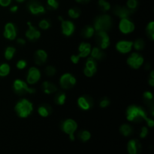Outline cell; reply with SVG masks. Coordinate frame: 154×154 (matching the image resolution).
<instances>
[{
	"instance_id": "cell-41",
	"label": "cell",
	"mask_w": 154,
	"mask_h": 154,
	"mask_svg": "<svg viewBox=\"0 0 154 154\" xmlns=\"http://www.w3.org/2000/svg\"><path fill=\"white\" fill-rule=\"evenodd\" d=\"M148 134V127L143 126L141 128V131H140V137L141 138H145Z\"/></svg>"
},
{
	"instance_id": "cell-11",
	"label": "cell",
	"mask_w": 154,
	"mask_h": 154,
	"mask_svg": "<svg viewBox=\"0 0 154 154\" xmlns=\"http://www.w3.org/2000/svg\"><path fill=\"white\" fill-rule=\"evenodd\" d=\"M27 7L30 13L34 15L42 14L46 11L45 6L36 0H30L28 2Z\"/></svg>"
},
{
	"instance_id": "cell-26",
	"label": "cell",
	"mask_w": 154,
	"mask_h": 154,
	"mask_svg": "<svg viewBox=\"0 0 154 154\" xmlns=\"http://www.w3.org/2000/svg\"><path fill=\"white\" fill-rule=\"evenodd\" d=\"M84 67L90 69V70H92L93 72L96 73V71H97V63H96V60H95L92 57H88V59H87V60H86L85 66Z\"/></svg>"
},
{
	"instance_id": "cell-44",
	"label": "cell",
	"mask_w": 154,
	"mask_h": 154,
	"mask_svg": "<svg viewBox=\"0 0 154 154\" xmlns=\"http://www.w3.org/2000/svg\"><path fill=\"white\" fill-rule=\"evenodd\" d=\"M84 75H86V76L90 77H90L93 76V75L95 74V72H93V71L90 70V69H87V68L84 67Z\"/></svg>"
},
{
	"instance_id": "cell-29",
	"label": "cell",
	"mask_w": 154,
	"mask_h": 154,
	"mask_svg": "<svg viewBox=\"0 0 154 154\" xmlns=\"http://www.w3.org/2000/svg\"><path fill=\"white\" fill-rule=\"evenodd\" d=\"M146 32H147V37L150 41L154 40V22L153 21L148 23L146 27Z\"/></svg>"
},
{
	"instance_id": "cell-22",
	"label": "cell",
	"mask_w": 154,
	"mask_h": 154,
	"mask_svg": "<svg viewBox=\"0 0 154 154\" xmlns=\"http://www.w3.org/2000/svg\"><path fill=\"white\" fill-rule=\"evenodd\" d=\"M42 90L44 93L47 95H51L57 91V87L54 83L49 81H45L42 83Z\"/></svg>"
},
{
	"instance_id": "cell-19",
	"label": "cell",
	"mask_w": 154,
	"mask_h": 154,
	"mask_svg": "<svg viewBox=\"0 0 154 154\" xmlns=\"http://www.w3.org/2000/svg\"><path fill=\"white\" fill-rule=\"evenodd\" d=\"M141 150V144L136 139L129 140L127 143V151L129 154H138Z\"/></svg>"
},
{
	"instance_id": "cell-16",
	"label": "cell",
	"mask_w": 154,
	"mask_h": 154,
	"mask_svg": "<svg viewBox=\"0 0 154 154\" xmlns=\"http://www.w3.org/2000/svg\"><path fill=\"white\" fill-rule=\"evenodd\" d=\"M17 29L14 24L11 22L7 23L5 26L4 30V37L8 40H14L16 39L17 36Z\"/></svg>"
},
{
	"instance_id": "cell-10",
	"label": "cell",
	"mask_w": 154,
	"mask_h": 154,
	"mask_svg": "<svg viewBox=\"0 0 154 154\" xmlns=\"http://www.w3.org/2000/svg\"><path fill=\"white\" fill-rule=\"evenodd\" d=\"M78 106L82 110L87 111V110H90L94 105V101L93 98L90 95H84L79 97L78 99Z\"/></svg>"
},
{
	"instance_id": "cell-17",
	"label": "cell",
	"mask_w": 154,
	"mask_h": 154,
	"mask_svg": "<svg viewBox=\"0 0 154 154\" xmlns=\"http://www.w3.org/2000/svg\"><path fill=\"white\" fill-rule=\"evenodd\" d=\"M27 25H28L29 28L28 30L26 31L25 36L26 39L29 40L33 42V41H36L41 37V32L35 27H33L30 22H27Z\"/></svg>"
},
{
	"instance_id": "cell-14",
	"label": "cell",
	"mask_w": 154,
	"mask_h": 154,
	"mask_svg": "<svg viewBox=\"0 0 154 154\" xmlns=\"http://www.w3.org/2000/svg\"><path fill=\"white\" fill-rule=\"evenodd\" d=\"M115 48L121 54H128L133 48V42L128 40H120L117 42Z\"/></svg>"
},
{
	"instance_id": "cell-34",
	"label": "cell",
	"mask_w": 154,
	"mask_h": 154,
	"mask_svg": "<svg viewBox=\"0 0 154 154\" xmlns=\"http://www.w3.org/2000/svg\"><path fill=\"white\" fill-rule=\"evenodd\" d=\"M98 5H99V7L100 8L102 11L103 12L108 11L111 8V5L110 2H108L106 0H99L98 1Z\"/></svg>"
},
{
	"instance_id": "cell-25",
	"label": "cell",
	"mask_w": 154,
	"mask_h": 154,
	"mask_svg": "<svg viewBox=\"0 0 154 154\" xmlns=\"http://www.w3.org/2000/svg\"><path fill=\"white\" fill-rule=\"evenodd\" d=\"M95 33L96 31H95L94 27L92 26H86L82 30V36L85 39H90L94 36Z\"/></svg>"
},
{
	"instance_id": "cell-38",
	"label": "cell",
	"mask_w": 154,
	"mask_h": 154,
	"mask_svg": "<svg viewBox=\"0 0 154 154\" xmlns=\"http://www.w3.org/2000/svg\"><path fill=\"white\" fill-rule=\"evenodd\" d=\"M47 5L49 9L56 10L59 8V2L57 0H47Z\"/></svg>"
},
{
	"instance_id": "cell-31",
	"label": "cell",
	"mask_w": 154,
	"mask_h": 154,
	"mask_svg": "<svg viewBox=\"0 0 154 154\" xmlns=\"http://www.w3.org/2000/svg\"><path fill=\"white\" fill-rule=\"evenodd\" d=\"M81 10L77 7L71 8L68 11V15L72 19H78L80 16H81Z\"/></svg>"
},
{
	"instance_id": "cell-30",
	"label": "cell",
	"mask_w": 154,
	"mask_h": 154,
	"mask_svg": "<svg viewBox=\"0 0 154 154\" xmlns=\"http://www.w3.org/2000/svg\"><path fill=\"white\" fill-rule=\"evenodd\" d=\"M10 65L7 63H3L0 64V77L7 76L10 73Z\"/></svg>"
},
{
	"instance_id": "cell-20",
	"label": "cell",
	"mask_w": 154,
	"mask_h": 154,
	"mask_svg": "<svg viewBox=\"0 0 154 154\" xmlns=\"http://www.w3.org/2000/svg\"><path fill=\"white\" fill-rule=\"evenodd\" d=\"M91 45L88 42H81L78 46V54L83 58L87 57L90 55V51H91Z\"/></svg>"
},
{
	"instance_id": "cell-9",
	"label": "cell",
	"mask_w": 154,
	"mask_h": 154,
	"mask_svg": "<svg viewBox=\"0 0 154 154\" xmlns=\"http://www.w3.org/2000/svg\"><path fill=\"white\" fill-rule=\"evenodd\" d=\"M119 30L123 34H129L135 30V24L129 18H123L120 19L119 23Z\"/></svg>"
},
{
	"instance_id": "cell-33",
	"label": "cell",
	"mask_w": 154,
	"mask_h": 154,
	"mask_svg": "<svg viewBox=\"0 0 154 154\" xmlns=\"http://www.w3.org/2000/svg\"><path fill=\"white\" fill-rule=\"evenodd\" d=\"M145 47V42L143 39H137L135 42H133V48L136 51H142Z\"/></svg>"
},
{
	"instance_id": "cell-1",
	"label": "cell",
	"mask_w": 154,
	"mask_h": 154,
	"mask_svg": "<svg viewBox=\"0 0 154 154\" xmlns=\"http://www.w3.org/2000/svg\"><path fill=\"white\" fill-rule=\"evenodd\" d=\"M126 119L129 122H140L147 117L145 110L140 106L130 105L126 112Z\"/></svg>"
},
{
	"instance_id": "cell-39",
	"label": "cell",
	"mask_w": 154,
	"mask_h": 154,
	"mask_svg": "<svg viewBox=\"0 0 154 154\" xmlns=\"http://www.w3.org/2000/svg\"><path fill=\"white\" fill-rule=\"evenodd\" d=\"M110 100L108 98H103L99 102V106L102 108H106L110 105Z\"/></svg>"
},
{
	"instance_id": "cell-51",
	"label": "cell",
	"mask_w": 154,
	"mask_h": 154,
	"mask_svg": "<svg viewBox=\"0 0 154 154\" xmlns=\"http://www.w3.org/2000/svg\"><path fill=\"white\" fill-rule=\"evenodd\" d=\"M150 78L154 79V71H153V70H152L151 72H150Z\"/></svg>"
},
{
	"instance_id": "cell-18",
	"label": "cell",
	"mask_w": 154,
	"mask_h": 154,
	"mask_svg": "<svg viewBox=\"0 0 154 154\" xmlns=\"http://www.w3.org/2000/svg\"><path fill=\"white\" fill-rule=\"evenodd\" d=\"M48 53L43 49H38L34 54L35 63L38 66H42L45 64L48 60Z\"/></svg>"
},
{
	"instance_id": "cell-40",
	"label": "cell",
	"mask_w": 154,
	"mask_h": 154,
	"mask_svg": "<svg viewBox=\"0 0 154 154\" xmlns=\"http://www.w3.org/2000/svg\"><path fill=\"white\" fill-rule=\"evenodd\" d=\"M27 62L25 60H20L17 62L16 66L18 69H23L26 67Z\"/></svg>"
},
{
	"instance_id": "cell-49",
	"label": "cell",
	"mask_w": 154,
	"mask_h": 154,
	"mask_svg": "<svg viewBox=\"0 0 154 154\" xmlns=\"http://www.w3.org/2000/svg\"><path fill=\"white\" fill-rule=\"evenodd\" d=\"M148 84L150 85L151 87H153L154 86V79H152V78H150L148 80Z\"/></svg>"
},
{
	"instance_id": "cell-53",
	"label": "cell",
	"mask_w": 154,
	"mask_h": 154,
	"mask_svg": "<svg viewBox=\"0 0 154 154\" xmlns=\"http://www.w3.org/2000/svg\"><path fill=\"white\" fill-rule=\"evenodd\" d=\"M26 0H16V2H17L18 3H21V2H25Z\"/></svg>"
},
{
	"instance_id": "cell-32",
	"label": "cell",
	"mask_w": 154,
	"mask_h": 154,
	"mask_svg": "<svg viewBox=\"0 0 154 154\" xmlns=\"http://www.w3.org/2000/svg\"><path fill=\"white\" fill-rule=\"evenodd\" d=\"M78 137L83 142H87L91 138V133L87 130H82L78 133Z\"/></svg>"
},
{
	"instance_id": "cell-46",
	"label": "cell",
	"mask_w": 154,
	"mask_h": 154,
	"mask_svg": "<svg viewBox=\"0 0 154 154\" xmlns=\"http://www.w3.org/2000/svg\"><path fill=\"white\" fill-rule=\"evenodd\" d=\"M144 121L147 122V126L149 127V128H153V125H154L153 119H150V118L147 117L145 119H144Z\"/></svg>"
},
{
	"instance_id": "cell-21",
	"label": "cell",
	"mask_w": 154,
	"mask_h": 154,
	"mask_svg": "<svg viewBox=\"0 0 154 154\" xmlns=\"http://www.w3.org/2000/svg\"><path fill=\"white\" fill-rule=\"evenodd\" d=\"M90 55L91 56L90 57L93 58L95 60H101L105 57V53L99 47H93L91 48Z\"/></svg>"
},
{
	"instance_id": "cell-24",
	"label": "cell",
	"mask_w": 154,
	"mask_h": 154,
	"mask_svg": "<svg viewBox=\"0 0 154 154\" xmlns=\"http://www.w3.org/2000/svg\"><path fill=\"white\" fill-rule=\"evenodd\" d=\"M119 130H120V134L124 137H129V136L132 135L133 133V128L132 127V125L127 123H124L120 125Z\"/></svg>"
},
{
	"instance_id": "cell-15",
	"label": "cell",
	"mask_w": 154,
	"mask_h": 154,
	"mask_svg": "<svg viewBox=\"0 0 154 154\" xmlns=\"http://www.w3.org/2000/svg\"><path fill=\"white\" fill-rule=\"evenodd\" d=\"M62 33L66 36H71L73 35L75 30V24L72 21L64 20L61 22Z\"/></svg>"
},
{
	"instance_id": "cell-13",
	"label": "cell",
	"mask_w": 154,
	"mask_h": 154,
	"mask_svg": "<svg viewBox=\"0 0 154 154\" xmlns=\"http://www.w3.org/2000/svg\"><path fill=\"white\" fill-rule=\"evenodd\" d=\"M112 11L116 16L119 17L120 19L123 18H129L131 14H132L133 11L130 10L126 6H121V5H115L114 6L112 9Z\"/></svg>"
},
{
	"instance_id": "cell-43",
	"label": "cell",
	"mask_w": 154,
	"mask_h": 154,
	"mask_svg": "<svg viewBox=\"0 0 154 154\" xmlns=\"http://www.w3.org/2000/svg\"><path fill=\"white\" fill-rule=\"evenodd\" d=\"M80 59H81V57L79 56V54H72L70 57V60L74 64H77V63H79Z\"/></svg>"
},
{
	"instance_id": "cell-52",
	"label": "cell",
	"mask_w": 154,
	"mask_h": 154,
	"mask_svg": "<svg viewBox=\"0 0 154 154\" xmlns=\"http://www.w3.org/2000/svg\"><path fill=\"white\" fill-rule=\"evenodd\" d=\"M58 20H59V21H61V22H62V21H64V19H63V17H62V16H59V17H58Z\"/></svg>"
},
{
	"instance_id": "cell-36",
	"label": "cell",
	"mask_w": 154,
	"mask_h": 154,
	"mask_svg": "<svg viewBox=\"0 0 154 154\" xmlns=\"http://www.w3.org/2000/svg\"><path fill=\"white\" fill-rule=\"evenodd\" d=\"M138 6V0H127L126 2V7L130 10L135 11V9Z\"/></svg>"
},
{
	"instance_id": "cell-6",
	"label": "cell",
	"mask_w": 154,
	"mask_h": 154,
	"mask_svg": "<svg viewBox=\"0 0 154 154\" xmlns=\"http://www.w3.org/2000/svg\"><path fill=\"white\" fill-rule=\"evenodd\" d=\"M77 79L75 75L70 72H66L63 74L60 78V85L61 88L65 90L72 88L76 85Z\"/></svg>"
},
{
	"instance_id": "cell-35",
	"label": "cell",
	"mask_w": 154,
	"mask_h": 154,
	"mask_svg": "<svg viewBox=\"0 0 154 154\" xmlns=\"http://www.w3.org/2000/svg\"><path fill=\"white\" fill-rule=\"evenodd\" d=\"M51 22L47 19H42V21H40V22L38 23L39 28L42 30H48V29L51 27Z\"/></svg>"
},
{
	"instance_id": "cell-8",
	"label": "cell",
	"mask_w": 154,
	"mask_h": 154,
	"mask_svg": "<svg viewBox=\"0 0 154 154\" xmlns=\"http://www.w3.org/2000/svg\"><path fill=\"white\" fill-rule=\"evenodd\" d=\"M42 77V73L38 68L36 66H32L29 69L26 75V83L28 85L36 84Z\"/></svg>"
},
{
	"instance_id": "cell-28",
	"label": "cell",
	"mask_w": 154,
	"mask_h": 154,
	"mask_svg": "<svg viewBox=\"0 0 154 154\" xmlns=\"http://www.w3.org/2000/svg\"><path fill=\"white\" fill-rule=\"evenodd\" d=\"M15 52H16V48L12 46H8L6 48V49L5 50L4 56L5 58L7 60H11L14 56Z\"/></svg>"
},
{
	"instance_id": "cell-45",
	"label": "cell",
	"mask_w": 154,
	"mask_h": 154,
	"mask_svg": "<svg viewBox=\"0 0 154 154\" xmlns=\"http://www.w3.org/2000/svg\"><path fill=\"white\" fill-rule=\"evenodd\" d=\"M12 0H0V5L2 7H8L11 5Z\"/></svg>"
},
{
	"instance_id": "cell-42",
	"label": "cell",
	"mask_w": 154,
	"mask_h": 154,
	"mask_svg": "<svg viewBox=\"0 0 154 154\" xmlns=\"http://www.w3.org/2000/svg\"><path fill=\"white\" fill-rule=\"evenodd\" d=\"M143 96H144V99L147 100V101H152V100L153 99V93L150 91H147L144 92V94H143Z\"/></svg>"
},
{
	"instance_id": "cell-27",
	"label": "cell",
	"mask_w": 154,
	"mask_h": 154,
	"mask_svg": "<svg viewBox=\"0 0 154 154\" xmlns=\"http://www.w3.org/2000/svg\"><path fill=\"white\" fill-rule=\"evenodd\" d=\"M66 95L64 92L60 91L55 95L54 97V102L57 105H63L66 103Z\"/></svg>"
},
{
	"instance_id": "cell-5",
	"label": "cell",
	"mask_w": 154,
	"mask_h": 154,
	"mask_svg": "<svg viewBox=\"0 0 154 154\" xmlns=\"http://www.w3.org/2000/svg\"><path fill=\"white\" fill-rule=\"evenodd\" d=\"M14 91L18 95H23L25 94H34L35 93V89L29 86L26 82L20 79H17L13 83Z\"/></svg>"
},
{
	"instance_id": "cell-50",
	"label": "cell",
	"mask_w": 154,
	"mask_h": 154,
	"mask_svg": "<svg viewBox=\"0 0 154 154\" xmlns=\"http://www.w3.org/2000/svg\"><path fill=\"white\" fill-rule=\"evenodd\" d=\"M75 1L78 3H83V4H84V3L89 2L90 0H75Z\"/></svg>"
},
{
	"instance_id": "cell-7",
	"label": "cell",
	"mask_w": 154,
	"mask_h": 154,
	"mask_svg": "<svg viewBox=\"0 0 154 154\" xmlns=\"http://www.w3.org/2000/svg\"><path fill=\"white\" fill-rule=\"evenodd\" d=\"M144 57L140 53L138 52L132 53L126 60V63L129 65V66H130L131 68L134 69H139L144 64Z\"/></svg>"
},
{
	"instance_id": "cell-3",
	"label": "cell",
	"mask_w": 154,
	"mask_h": 154,
	"mask_svg": "<svg viewBox=\"0 0 154 154\" xmlns=\"http://www.w3.org/2000/svg\"><path fill=\"white\" fill-rule=\"evenodd\" d=\"M112 18L109 14H103L96 17L94 21L95 31L97 32H108L112 27Z\"/></svg>"
},
{
	"instance_id": "cell-47",
	"label": "cell",
	"mask_w": 154,
	"mask_h": 154,
	"mask_svg": "<svg viewBox=\"0 0 154 154\" xmlns=\"http://www.w3.org/2000/svg\"><path fill=\"white\" fill-rule=\"evenodd\" d=\"M17 44H19V45H24L26 42L25 39H23V38H18V39H17Z\"/></svg>"
},
{
	"instance_id": "cell-48",
	"label": "cell",
	"mask_w": 154,
	"mask_h": 154,
	"mask_svg": "<svg viewBox=\"0 0 154 154\" xmlns=\"http://www.w3.org/2000/svg\"><path fill=\"white\" fill-rule=\"evenodd\" d=\"M18 10V6L17 5H13L10 8V11L12 13H15V12L17 11Z\"/></svg>"
},
{
	"instance_id": "cell-37",
	"label": "cell",
	"mask_w": 154,
	"mask_h": 154,
	"mask_svg": "<svg viewBox=\"0 0 154 154\" xmlns=\"http://www.w3.org/2000/svg\"><path fill=\"white\" fill-rule=\"evenodd\" d=\"M45 72L48 76H54L56 74V72H57V69H56V68L54 66L49 65V66H46L45 69Z\"/></svg>"
},
{
	"instance_id": "cell-4",
	"label": "cell",
	"mask_w": 154,
	"mask_h": 154,
	"mask_svg": "<svg viewBox=\"0 0 154 154\" xmlns=\"http://www.w3.org/2000/svg\"><path fill=\"white\" fill-rule=\"evenodd\" d=\"M62 131L68 134L71 140H75V133L78 129V123L72 119H66L61 124Z\"/></svg>"
},
{
	"instance_id": "cell-2",
	"label": "cell",
	"mask_w": 154,
	"mask_h": 154,
	"mask_svg": "<svg viewBox=\"0 0 154 154\" xmlns=\"http://www.w3.org/2000/svg\"><path fill=\"white\" fill-rule=\"evenodd\" d=\"M14 110L20 118L25 119L29 117L33 111V104L26 98H22L16 104Z\"/></svg>"
},
{
	"instance_id": "cell-23",
	"label": "cell",
	"mask_w": 154,
	"mask_h": 154,
	"mask_svg": "<svg viewBox=\"0 0 154 154\" xmlns=\"http://www.w3.org/2000/svg\"><path fill=\"white\" fill-rule=\"evenodd\" d=\"M38 113L42 117H48L52 113V108L48 104H43L38 107Z\"/></svg>"
},
{
	"instance_id": "cell-12",
	"label": "cell",
	"mask_w": 154,
	"mask_h": 154,
	"mask_svg": "<svg viewBox=\"0 0 154 154\" xmlns=\"http://www.w3.org/2000/svg\"><path fill=\"white\" fill-rule=\"evenodd\" d=\"M96 41L99 48L102 50L107 49L110 46V37L107 32H97L96 33Z\"/></svg>"
}]
</instances>
